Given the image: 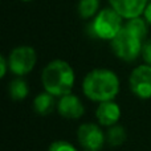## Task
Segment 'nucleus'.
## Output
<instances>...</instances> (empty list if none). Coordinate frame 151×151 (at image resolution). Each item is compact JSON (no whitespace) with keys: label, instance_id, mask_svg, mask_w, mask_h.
<instances>
[{"label":"nucleus","instance_id":"nucleus-1","mask_svg":"<svg viewBox=\"0 0 151 151\" xmlns=\"http://www.w3.org/2000/svg\"><path fill=\"white\" fill-rule=\"evenodd\" d=\"M119 78L110 69L97 68L90 70L82 81L85 97L94 102L111 101L119 93Z\"/></svg>","mask_w":151,"mask_h":151},{"label":"nucleus","instance_id":"nucleus-2","mask_svg":"<svg viewBox=\"0 0 151 151\" xmlns=\"http://www.w3.org/2000/svg\"><path fill=\"white\" fill-rule=\"evenodd\" d=\"M74 81L76 74L73 68L64 60H53L42 69V88L55 97H63L72 93Z\"/></svg>","mask_w":151,"mask_h":151},{"label":"nucleus","instance_id":"nucleus-3","mask_svg":"<svg viewBox=\"0 0 151 151\" xmlns=\"http://www.w3.org/2000/svg\"><path fill=\"white\" fill-rule=\"evenodd\" d=\"M122 20L123 17L111 7L104 8L99 9V12L94 16L91 28L98 39L111 41L123 28Z\"/></svg>","mask_w":151,"mask_h":151},{"label":"nucleus","instance_id":"nucleus-4","mask_svg":"<svg viewBox=\"0 0 151 151\" xmlns=\"http://www.w3.org/2000/svg\"><path fill=\"white\" fill-rule=\"evenodd\" d=\"M110 42L114 55L126 63L135 60L142 53V47H143V40L129 31L125 25Z\"/></svg>","mask_w":151,"mask_h":151},{"label":"nucleus","instance_id":"nucleus-5","mask_svg":"<svg viewBox=\"0 0 151 151\" xmlns=\"http://www.w3.org/2000/svg\"><path fill=\"white\" fill-rule=\"evenodd\" d=\"M7 60L8 65H9V70L17 77H23V76L31 73L32 69L35 68L37 56L32 47L20 45V47H16L15 49L11 50Z\"/></svg>","mask_w":151,"mask_h":151},{"label":"nucleus","instance_id":"nucleus-6","mask_svg":"<svg viewBox=\"0 0 151 151\" xmlns=\"http://www.w3.org/2000/svg\"><path fill=\"white\" fill-rule=\"evenodd\" d=\"M77 139L85 150L99 151L106 142V134L96 123H82L77 130Z\"/></svg>","mask_w":151,"mask_h":151},{"label":"nucleus","instance_id":"nucleus-7","mask_svg":"<svg viewBox=\"0 0 151 151\" xmlns=\"http://www.w3.org/2000/svg\"><path fill=\"white\" fill-rule=\"evenodd\" d=\"M130 89L142 99L151 98V65H139L130 74Z\"/></svg>","mask_w":151,"mask_h":151},{"label":"nucleus","instance_id":"nucleus-8","mask_svg":"<svg viewBox=\"0 0 151 151\" xmlns=\"http://www.w3.org/2000/svg\"><path fill=\"white\" fill-rule=\"evenodd\" d=\"M57 111L66 119H80L85 114V106L77 96L69 93L57 101Z\"/></svg>","mask_w":151,"mask_h":151},{"label":"nucleus","instance_id":"nucleus-9","mask_svg":"<svg viewBox=\"0 0 151 151\" xmlns=\"http://www.w3.org/2000/svg\"><path fill=\"white\" fill-rule=\"evenodd\" d=\"M110 7L115 9L123 19H134L143 15L149 0H109Z\"/></svg>","mask_w":151,"mask_h":151},{"label":"nucleus","instance_id":"nucleus-10","mask_svg":"<svg viewBox=\"0 0 151 151\" xmlns=\"http://www.w3.org/2000/svg\"><path fill=\"white\" fill-rule=\"evenodd\" d=\"M96 118L98 121L99 125L110 127L118 123L121 118V107L117 102L111 101H105L99 102L98 107L96 110Z\"/></svg>","mask_w":151,"mask_h":151},{"label":"nucleus","instance_id":"nucleus-11","mask_svg":"<svg viewBox=\"0 0 151 151\" xmlns=\"http://www.w3.org/2000/svg\"><path fill=\"white\" fill-rule=\"evenodd\" d=\"M55 107H57V102H56L53 94L48 93V91H44V93H40L35 97L33 109L37 114L48 115L55 110Z\"/></svg>","mask_w":151,"mask_h":151},{"label":"nucleus","instance_id":"nucleus-12","mask_svg":"<svg viewBox=\"0 0 151 151\" xmlns=\"http://www.w3.org/2000/svg\"><path fill=\"white\" fill-rule=\"evenodd\" d=\"M8 93H9V97L13 101H23L29 94V86L25 80H23L21 77H17L9 82Z\"/></svg>","mask_w":151,"mask_h":151},{"label":"nucleus","instance_id":"nucleus-13","mask_svg":"<svg viewBox=\"0 0 151 151\" xmlns=\"http://www.w3.org/2000/svg\"><path fill=\"white\" fill-rule=\"evenodd\" d=\"M126 130L123 126L121 125H114L110 126L109 130L106 131V143L111 147H117L123 145V142L126 141Z\"/></svg>","mask_w":151,"mask_h":151},{"label":"nucleus","instance_id":"nucleus-14","mask_svg":"<svg viewBox=\"0 0 151 151\" xmlns=\"http://www.w3.org/2000/svg\"><path fill=\"white\" fill-rule=\"evenodd\" d=\"M99 12V0H80L78 15L82 19L94 17Z\"/></svg>","mask_w":151,"mask_h":151},{"label":"nucleus","instance_id":"nucleus-15","mask_svg":"<svg viewBox=\"0 0 151 151\" xmlns=\"http://www.w3.org/2000/svg\"><path fill=\"white\" fill-rule=\"evenodd\" d=\"M147 25H149L147 21L145 20V19H142L141 16H139V17L130 19V20L125 24V27L129 31H131L134 35H137V36H138L139 39H142L143 41L147 36Z\"/></svg>","mask_w":151,"mask_h":151},{"label":"nucleus","instance_id":"nucleus-16","mask_svg":"<svg viewBox=\"0 0 151 151\" xmlns=\"http://www.w3.org/2000/svg\"><path fill=\"white\" fill-rule=\"evenodd\" d=\"M48 151H77V149L68 141H55L48 147Z\"/></svg>","mask_w":151,"mask_h":151},{"label":"nucleus","instance_id":"nucleus-17","mask_svg":"<svg viewBox=\"0 0 151 151\" xmlns=\"http://www.w3.org/2000/svg\"><path fill=\"white\" fill-rule=\"evenodd\" d=\"M142 57H143V61L147 64V65H151V40H147V41L143 42V47H142Z\"/></svg>","mask_w":151,"mask_h":151},{"label":"nucleus","instance_id":"nucleus-18","mask_svg":"<svg viewBox=\"0 0 151 151\" xmlns=\"http://www.w3.org/2000/svg\"><path fill=\"white\" fill-rule=\"evenodd\" d=\"M7 69H9L8 60L4 57V56H1V57H0V76H1V77H4V76H5V73H7Z\"/></svg>","mask_w":151,"mask_h":151},{"label":"nucleus","instance_id":"nucleus-19","mask_svg":"<svg viewBox=\"0 0 151 151\" xmlns=\"http://www.w3.org/2000/svg\"><path fill=\"white\" fill-rule=\"evenodd\" d=\"M143 16H145V20L147 21V24L151 25V1H149V4H147L146 9L143 12Z\"/></svg>","mask_w":151,"mask_h":151},{"label":"nucleus","instance_id":"nucleus-20","mask_svg":"<svg viewBox=\"0 0 151 151\" xmlns=\"http://www.w3.org/2000/svg\"><path fill=\"white\" fill-rule=\"evenodd\" d=\"M23 1H32V0H23Z\"/></svg>","mask_w":151,"mask_h":151},{"label":"nucleus","instance_id":"nucleus-21","mask_svg":"<svg viewBox=\"0 0 151 151\" xmlns=\"http://www.w3.org/2000/svg\"><path fill=\"white\" fill-rule=\"evenodd\" d=\"M82 151H91V150H85V149H83V150H82Z\"/></svg>","mask_w":151,"mask_h":151}]
</instances>
